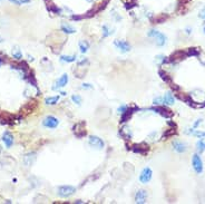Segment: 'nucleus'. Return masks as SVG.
<instances>
[{
    "mask_svg": "<svg viewBox=\"0 0 205 204\" xmlns=\"http://www.w3.org/2000/svg\"><path fill=\"white\" fill-rule=\"evenodd\" d=\"M196 151H197V153H201V154L205 151L204 139H199V141H197V143H196Z\"/></svg>",
    "mask_w": 205,
    "mask_h": 204,
    "instance_id": "27",
    "label": "nucleus"
},
{
    "mask_svg": "<svg viewBox=\"0 0 205 204\" xmlns=\"http://www.w3.org/2000/svg\"><path fill=\"white\" fill-rule=\"evenodd\" d=\"M165 20H166V16H162L160 18H155L154 24H162V22H164Z\"/></svg>",
    "mask_w": 205,
    "mask_h": 204,
    "instance_id": "35",
    "label": "nucleus"
},
{
    "mask_svg": "<svg viewBox=\"0 0 205 204\" xmlns=\"http://www.w3.org/2000/svg\"><path fill=\"white\" fill-rule=\"evenodd\" d=\"M147 200V192L145 190H140L135 194V202L140 204H144Z\"/></svg>",
    "mask_w": 205,
    "mask_h": 204,
    "instance_id": "11",
    "label": "nucleus"
},
{
    "mask_svg": "<svg viewBox=\"0 0 205 204\" xmlns=\"http://www.w3.org/2000/svg\"><path fill=\"white\" fill-rule=\"evenodd\" d=\"M78 46H79V49L81 53H87L89 49V42L86 41V40H80L79 44H78Z\"/></svg>",
    "mask_w": 205,
    "mask_h": 204,
    "instance_id": "25",
    "label": "nucleus"
},
{
    "mask_svg": "<svg viewBox=\"0 0 205 204\" xmlns=\"http://www.w3.org/2000/svg\"><path fill=\"white\" fill-rule=\"evenodd\" d=\"M61 31H64L65 33H67V35H70V33H76V29H75L74 27H71L70 25L68 24H61Z\"/></svg>",
    "mask_w": 205,
    "mask_h": 204,
    "instance_id": "19",
    "label": "nucleus"
},
{
    "mask_svg": "<svg viewBox=\"0 0 205 204\" xmlns=\"http://www.w3.org/2000/svg\"><path fill=\"white\" fill-rule=\"evenodd\" d=\"M164 98V104L165 105H173L174 102H175V98H174V95H173L171 92L165 94V96L163 97Z\"/></svg>",
    "mask_w": 205,
    "mask_h": 204,
    "instance_id": "18",
    "label": "nucleus"
},
{
    "mask_svg": "<svg viewBox=\"0 0 205 204\" xmlns=\"http://www.w3.org/2000/svg\"><path fill=\"white\" fill-rule=\"evenodd\" d=\"M2 142L3 144L6 145L7 148H10L14 144V136L11 135V133L6 131V132L2 134Z\"/></svg>",
    "mask_w": 205,
    "mask_h": 204,
    "instance_id": "12",
    "label": "nucleus"
},
{
    "mask_svg": "<svg viewBox=\"0 0 205 204\" xmlns=\"http://www.w3.org/2000/svg\"><path fill=\"white\" fill-rule=\"evenodd\" d=\"M0 1H1V0H0Z\"/></svg>",
    "mask_w": 205,
    "mask_h": 204,
    "instance_id": "47",
    "label": "nucleus"
},
{
    "mask_svg": "<svg viewBox=\"0 0 205 204\" xmlns=\"http://www.w3.org/2000/svg\"><path fill=\"white\" fill-rule=\"evenodd\" d=\"M132 114H133V113H132V112L129 111V108H128L127 111L122 114V117H120V123H125V122H127V120L131 118Z\"/></svg>",
    "mask_w": 205,
    "mask_h": 204,
    "instance_id": "28",
    "label": "nucleus"
},
{
    "mask_svg": "<svg viewBox=\"0 0 205 204\" xmlns=\"http://www.w3.org/2000/svg\"><path fill=\"white\" fill-rule=\"evenodd\" d=\"M131 150L133 151L134 153L145 155V154L147 153V152H148L149 147H148V145H146V144H144V143H142V144H135V145H133V146L131 147Z\"/></svg>",
    "mask_w": 205,
    "mask_h": 204,
    "instance_id": "10",
    "label": "nucleus"
},
{
    "mask_svg": "<svg viewBox=\"0 0 205 204\" xmlns=\"http://www.w3.org/2000/svg\"><path fill=\"white\" fill-rule=\"evenodd\" d=\"M202 122H203V120H202V118H199V120H196L195 123H194V126H193V128H196V127L199 126V124H202Z\"/></svg>",
    "mask_w": 205,
    "mask_h": 204,
    "instance_id": "38",
    "label": "nucleus"
},
{
    "mask_svg": "<svg viewBox=\"0 0 205 204\" xmlns=\"http://www.w3.org/2000/svg\"><path fill=\"white\" fill-rule=\"evenodd\" d=\"M3 40H5V39H3L2 37L0 36V44H1V42H3Z\"/></svg>",
    "mask_w": 205,
    "mask_h": 204,
    "instance_id": "42",
    "label": "nucleus"
},
{
    "mask_svg": "<svg viewBox=\"0 0 205 204\" xmlns=\"http://www.w3.org/2000/svg\"><path fill=\"white\" fill-rule=\"evenodd\" d=\"M191 31H192L191 28H186V33H191Z\"/></svg>",
    "mask_w": 205,
    "mask_h": 204,
    "instance_id": "41",
    "label": "nucleus"
},
{
    "mask_svg": "<svg viewBox=\"0 0 205 204\" xmlns=\"http://www.w3.org/2000/svg\"><path fill=\"white\" fill-rule=\"evenodd\" d=\"M203 30H204V33H205V22L203 24Z\"/></svg>",
    "mask_w": 205,
    "mask_h": 204,
    "instance_id": "44",
    "label": "nucleus"
},
{
    "mask_svg": "<svg viewBox=\"0 0 205 204\" xmlns=\"http://www.w3.org/2000/svg\"><path fill=\"white\" fill-rule=\"evenodd\" d=\"M199 18H202V19H205V8H203L202 11L199 12Z\"/></svg>",
    "mask_w": 205,
    "mask_h": 204,
    "instance_id": "39",
    "label": "nucleus"
},
{
    "mask_svg": "<svg viewBox=\"0 0 205 204\" xmlns=\"http://www.w3.org/2000/svg\"><path fill=\"white\" fill-rule=\"evenodd\" d=\"M28 58H29V60H31V61H33V60H34V57H33V56H28Z\"/></svg>",
    "mask_w": 205,
    "mask_h": 204,
    "instance_id": "43",
    "label": "nucleus"
},
{
    "mask_svg": "<svg viewBox=\"0 0 205 204\" xmlns=\"http://www.w3.org/2000/svg\"><path fill=\"white\" fill-rule=\"evenodd\" d=\"M147 35H148V37H151V38H154L155 41H156V45L160 46V47L164 46L165 45V42H166V37L164 36L162 33L157 31V30H155V29L149 30Z\"/></svg>",
    "mask_w": 205,
    "mask_h": 204,
    "instance_id": "1",
    "label": "nucleus"
},
{
    "mask_svg": "<svg viewBox=\"0 0 205 204\" xmlns=\"http://www.w3.org/2000/svg\"><path fill=\"white\" fill-rule=\"evenodd\" d=\"M187 57L186 55V51H183V50H177L175 51L174 54L169 57V61H174V63H177L178 60H182V59H185Z\"/></svg>",
    "mask_w": 205,
    "mask_h": 204,
    "instance_id": "13",
    "label": "nucleus"
},
{
    "mask_svg": "<svg viewBox=\"0 0 205 204\" xmlns=\"http://www.w3.org/2000/svg\"><path fill=\"white\" fill-rule=\"evenodd\" d=\"M112 16H113L114 18H115V19H116V20H117V21L122 20V17H120V16H119L118 14H117V12L115 11V10H114V11H113V14H112Z\"/></svg>",
    "mask_w": 205,
    "mask_h": 204,
    "instance_id": "36",
    "label": "nucleus"
},
{
    "mask_svg": "<svg viewBox=\"0 0 205 204\" xmlns=\"http://www.w3.org/2000/svg\"><path fill=\"white\" fill-rule=\"evenodd\" d=\"M87 64H88V59H87V58H85V57H80L79 59H78V61H77V65L79 67L85 66V65H87Z\"/></svg>",
    "mask_w": 205,
    "mask_h": 204,
    "instance_id": "32",
    "label": "nucleus"
},
{
    "mask_svg": "<svg viewBox=\"0 0 205 204\" xmlns=\"http://www.w3.org/2000/svg\"><path fill=\"white\" fill-rule=\"evenodd\" d=\"M84 126H85V123H84V122L76 124V125L74 126V132L77 137H83V136L86 135V131H85Z\"/></svg>",
    "mask_w": 205,
    "mask_h": 204,
    "instance_id": "15",
    "label": "nucleus"
},
{
    "mask_svg": "<svg viewBox=\"0 0 205 204\" xmlns=\"http://www.w3.org/2000/svg\"><path fill=\"white\" fill-rule=\"evenodd\" d=\"M88 143L92 147H95L97 150H103L105 146V143L101 138L97 137V136H89Z\"/></svg>",
    "mask_w": 205,
    "mask_h": 204,
    "instance_id": "5",
    "label": "nucleus"
},
{
    "mask_svg": "<svg viewBox=\"0 0 205 204\" xmlns=\"http://www.w3.org/2000/svg\"><path fill=\"white\" fill-rule=\"evenodd\" d=\"M186 55H187V57H188V56H199V50L197 48H188L186 50Z\"/></svg>",
    "mask_w": 205,
    "mask_h": 204,
    "instance_id": "29",
    "label": "nucleus"
},
{
    "mask_svg": "<svg viewBox=\"0 0 205 204\" xmlns=\"http://www.w3.org/2000/svg\"><path fill=\"white\" fill-rule=\"evenodd\" d=\"M58 195L60 198H69L70 195H73L75 192H76V187L71 185H61L58 187Z\"/></svg>",
    "mask_w": 205,
    "mask_h": 204,
    "instance_id": "2",
    "label": "nucleus"
},
{
    "mask_svg": "<svg viewBox=\"0 0 205 204\" xmlns=\"http://www.w3.org/2000/svg\"><path fill=\"white\" fill-rule=\"evenodd\" d=\"M36 161V153L35 152H29L24 156V163L26 166H31Z\"/></svg>",
    "mask_w": 205,
    "mask_h": 204,
    "instance_id": "16",
    "label": "nucleus"
},
{
    "mask_svg": "<svg viewBox=\"0 0 205 204\" xmlns=\"http://www.w3.org/2000/svg\"><path fill=\"white\" fill-rule=\"evenodd\" d=\"M153 103H154V105H156V106L163 105V104H164V98H163V97L158 96V97H156V98H154Z\"/></svg>",
    "mask_w": 205,
    "mask_h": 204,
    "instance_id": "31",
    "label": "nucleus"
},
{
    "mask_svg": "<svg viewBox=\"0 0 205 204\" xmlns=\"http://www.w3.org/2000/svg\"><path fill=\"white\" fill-rule=\"evenodd\" d=\"M90 1H93V0H90Z\"/></svg>",
    "mask_w": 205,
    "mask_h": 204,
    "instance_id": "45",
    "label": "nucleus"
},
{
    "mask_svg": "<svg viewBox=\"0 0 205 204\" xmlns=\"http://www.w3.org/2000/svg\"><path fill=\"white\" fill-rule=\"evenodd\" d=\"M158 75L160 76V78H162L165 83H171V80H172L171 76H169L166 72H164L163 69H160V70H158Z\"/></svg>",
    "mask_w": 205,
    "mask_h": 204,
    "instance_id": "26",
    "label": "nucleus"
},
{
    "mask_svg": "<svg viewBox=\"0 0 205 204\" xmlns=\"http://www.w3.org/2000/svg\"><path fill=\"white\" fill-rule=\"evenodd\" d=\"M152 176H153V172H152V170L149 167H145L142 172H140V181L143 184H146L152 180Z\"/></svg>",
    "mask_w": 205,
    "mask_h": 204,
    "instance_id": "8",
    "label": "nucleus"
},
{
    "mask_svg": "<svg viewBox=\"0 0 205 204\" xmlns=\"http://www.w3.org/2000/svg\"><path fill=\"white\" fill-rule=\"evenodd\" d=\"M81 87H83L84 89H92L93 86L90 84H88V83H85V84L81 85Z\"/></svg>",
    "mask_w": 205,
    "mask_h": 204,
    "instance_id": "37",
    "label": "nucleus"
},
{
    "mask_svg": "<svg viewBox=\"0 0 205 204\" xmlns=\"http://www.w3.org/2000/svg\"><path fill=\"white\" fill-rule=\"evenodd\" d=\"M11 3H15V5H18V6H20V5H25V3H29L31 0H9Z\"/></svg>",
    "mask_w": 205,
    "mask_h": 204,
    "instance_id": "30",
    "label": "nucleus"
},
{
    "mask_svg": "<svg viewBox=\"0 0 205 204\" xmlns=\"http://www.w3.org/2000/svg\"><path fill=\"white\" fill-rule=\"evenodd\" d=\"M60 97L59 96H51V97H47V98L45 99V103L47 104V105H56L57 103L59 102Z\"/></svg>",
    "mask_w": 205,
    "mask_h": 204,
    "instance_id": "24",
    "label": "nucleus"
},
{
    "mask_svg": "<svg viewBox=\"0 0 205 204\" xmlns=\"http://www.w3.org/2000/svg\"><path fill=\"white\" fill-rule=\"evenodd\" d=\"M171 88H172L173 90H178V89H179V87H178L176 84H172V85H171Z\"/></svg>",
    "mask_w": 205,
    "mask_h": 204,
    "instance_id": "40",
    "label": "nucleus"
},
{
    "mask_svg": "<svg viewBox=\"0 0 205 204\" xmlns=\"http://www.w3.org/2000/svg\"><path fill=\"white\" fill-rule=\"evenodd\" d=\"M173 147H174V150H175L176 152H178V153H184V152L187 151V145L185 144V143H183V142L175 141L173 143Z\"/></svg>",
    "mask_w": 205,
    "mask_h": 204,
    "instance_id": "17",
    "label": "nucleus"
},
{
    "mask_svg": "<svg viewBox=\"0 0 205 204\" xmlns=\"http://www.w3.org/2000/svg\"><path fill=\"white\" fill-rule=\"evenodd\" d=\"M71 100H73L75 104H77V105L81 104V97H80L79 95H73V96H71Z\"/></svg>",
    "mask_w": 205,
    "mask_h": 204,
    "instance_id": "33",
    "label": "nucleus"
},
{
    "mask_svg": "<svg viewBox=\"0 0 205 204\" xmlns=\"http://www.w3.org/2000/svg\"><path fill=\"white\" fill-rule=\"evenodd\" d=\"M68 80H69L68 75H67V74H64V75L60 76V77L56 80V83L53 84V90H58L59 88L65 87L66 85L68 84Z\"/></svg>",
    "mask_w": 205,
    "mask_h": 204,
    "instance_id": "6",
    "label": "nucleus"
},
{
    "mask_svg": "<svg viewBox=\"0 0 205 204\" xmlns=\"http://www.w3.org/2000/svg\"><path fill=\"white\" fill-rule=\"evenodd\" d=\"M187 134H192V135H195L199 138L205 137V132H201V131H196L195 128H190L186 131Z\"/></svg>",
    "mask_w": 205,
    "mask_h": 204,
    "instance_id": "22",
    "label": "nucleus"
},
{
    "mask_svg": "<svg viewBox=\"0 0 205 204\" xmlns=\"http://www.w3.org/2000/svg\"><path fill=\"white\" fill-rule=\"evenodd\" d=\"M192 165H193V168L195 170V172L197 174H202L203 161L202 159H201V156H199L197 154H194L193 159H192Z\"/></svg>",
    "mask_w": 205,
    "mask_h": 204,
    "instance_id": "3",
    "label": "nucleus"
},
{
    "mask_svg": "<svg viewBox=\"0 0 205 204\" xmlns=\"http://www.w3.org/2000/svg\"><path fill=\"white\" fill-rule=\"evenodd\" d=\"M101 33H103V37L106 38V37H109L110 35H113L114 33V29H110L107 25H104L103 28H101Z\"/></svg>",
    "mask_w": 205,
    "mask_h": 204,
    "instance_id": "23",
    "label": "nucleus"
},
{
    "mask_svg": "<svg viewBox=\"0 0 205 204\" xmlns=\"http://www.w3.org/2000/svg\"><path fill=\"white\" fill-rule=\"evenodd\" d=\"M204 106H205V104H204Z\"/></svg>",
    "mask_w": 205,
    "mask_h": 204,
    "instance_id": "46",
    "label": "nucleus"
},
{
    "mask_svg": "<svg viewBox=\"0 0 205 204\" xmlns=\"http://www.w3.org/2000/svg\"><path fill=\"white\" fill-rule=\"evenodd\" d=\"M119 136H122L124 139L128 141V139H131V138L133 137V133H132L131 128H129L127 125H124V126L120 128V131H119Z\"/></svg>",
    "mask_w": 205,
    "mask_h": 204,
    "instance_id": "14",
    "label": "nucleus"
},
{
    "mask_svg": "<svg viewBox=\"0 0 205 204\" xmlns=\"http://www.w3.org/2000/svg\"><path fill=\"white\" fill-rule=\"evenodd\" d=\"M60 60H61V61H64V63H74V61H76V60H77V56H75V55H73V56H68V55H62L61 57H60Z\"/></svg>",
    "mask_w": 205,
    "mask_h": 204,
    "instance_id": "21",
    "label": "nucleus"
},
{
    "mask_svg": "<svg viewBox=\"0 0 205 204\" xmlns=\"http://www.w3.org/2000/svg\"><path fill=\"white\" fill-rule=\"evenodd\" d=\"M114 45L117 49H118L120 53H128V51L131 50V45L128 44L127 41H125V40H115L114 41Z\"/></svg>",
    "mask_w": 205,
    "mask_h": 204,
    "instance_id": "9",
    "label": "nucleus"
},
{
    "mask_svg": "<svg viewBox=\"0 0 205 204\" xmlns=\"http://www.w3.org/2000/svg\"><path fill=\"white\" fill-rule=\"evenodd\" d=\"M58 124H59V120L53 116H47L42 120V125L47 128H56L58 126Z\"/></svg>",
    "mask_w": 205,
    "mask_h": 204,
    "instance_id": "7",
    "label": "nucleus"
},
{
    "mask_svg": "<svg viewBox=\"0 0 205 204\" xmlns=\"http://www.w3.org/2000/svg\"><path fill=\"white\" fill-rule=\"evenodd\" d=\"M128 109V106L127 105H120L118 108H117V112H118V114L122 115L123 113H125V112Z\"/></svg>",
    "mask_w": 205,
    "mask_h": 204,
    "instance_id": "34",
    "label": "nucleus"
},
{
    "mask_svg": "<svg viewBox=\"0 0 205 204\" xmlns=\"http://www.w3.org/2000/svg\"><path fill=\"white\" fill-rule=\"evenodd\" d=\"M12 57L15 58L16 60H21L22 59V53L19 49V47L16 46L15 48H12Z\"/></svg>",
    "mask_w": 205,
    "mask_h": 204,
    "instance_id": "20",
    "label": "nucleus"
},
{
    "mask_svg": "<svg viewBox=\"0 0 205 204\" xmlns=\"http://www.w3.org/2000/svg\"><path fill=\"white\" fill-rule=\"evenodd\" d=\"M148 111H153L154 113H157V114L162 115L165 118H171L173 116V112L167 109L166 107H163V106H157V107H151L148 108Z\"/></svg>",
    "mask_w": 205,
    "mask_h": 204,
    "instance_id": "4",
    "label": "nucleus"
}]
</instances>
